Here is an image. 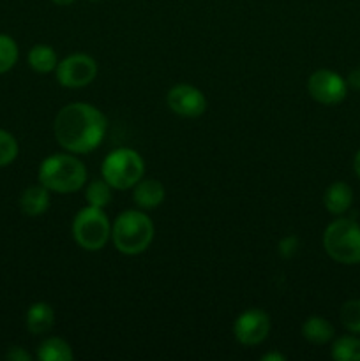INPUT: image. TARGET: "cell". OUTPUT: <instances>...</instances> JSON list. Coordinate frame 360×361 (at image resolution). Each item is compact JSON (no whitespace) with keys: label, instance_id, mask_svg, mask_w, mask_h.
<instances>
[{"label":"cell","instance_id":"25","mask_svg":"<svg viewBox=\"0 0 360 361\" xmlns=\"http://www.w3.org/2000/svg\"><path fill=\"white\" fill-rule=\"evenodd\" d=\"M346 85L353 90H360V67L349 71V74L346 76Z\"/></svg>","mask_w":360,"mask_h":361},{"label":"cell","instance_id":"4","mask_svg":"<svg viewBox=\"0 0 360 361\" xmlns=\"http://www.w3.org/2000/svg\"><path fill=\"white\" fill-rule=\"evenodd\" d=\"M323 249L330 259L341 264L360 263V224L353 219L339 217L323 233Z\"/></svg>","mask_w":360,"mask_h":361},{"label":"cell","instance_id":"14","mask_svg":"<svg viewBox=\"0 0 360 361\" xmlns=\"http://www.w3.org/2000/svg\"><path fill=\"white\" fill-rule=\"evenodd\" d=\"M49 190L44 185L37 183V185H30L21 192L20 197V208L25 215L28 217H39L44 214L49 208Z\"/></svg>","mask_w":360,"mask_h":361},{"label":"cell","instance_id":"17","mask_svg":"<svg viewBox=\"0 0 360 361\" xmlns=\"http://www.w3.org/2000/svg\"><path fill=\"white\" fill-rule=\"evenodd\" d=\"M28 66L32 67V71L39 74H48L53 73L56 69V53L52 46L48 44H35L32 46L30 51L27 55Z\"/></svg>","mask_w":360,"mask_h":361},{"label":"cell","instance_id":"6","mask_svg":"<svg viewBox=\"0 0 360 361\" xmlns=\"http://www.w3.org/2000/svg\"><path fill=\"white\" fill-rule=\"evenodd\" d=\"M73 238L78 245L88 252H97L104 249L112 238V222L104 208H95L87 204L73 219Z\"/></svg>","mask_w":360,"mask_h":361},{"label":"cell","instance_id":"5","mask_svg":"<svg viewBox=\"0 0 360 361\" xmlns=\"http://www.w3.org/2000/svg\"><path fill=\"white\" fill-rule=\"evenodd\" d=\"M143 157L133 148H116L102 161L101 176L113 190H129L143 178Z\"/></svg>","mask_w":360,"mask_h":361},{"label":"cell","instance_id":"28","mask_svg":"<svg viewBox=\"0 0 360 361\" xmlns=\"http://www.w3.org/2000/svg\"><path fill=\"white\" fill-rule=\"evenodd\" d=\"M53 4H56V6H71V4L74 2V0H52Z\"/></svg>","mask_w":360,"mask_h":361},{"label":"cell","instance_id":"23","mask_svg":"<svg viewBox=\"0 0 360 361\" xmlns=\"http://www.w3.org/2000/svg\"><path fill=\"white\" fill-rule=\"evenodd\" d=\"M300 249V240L299 236L295 235H288L284 236V238L279 242V254H281V257H284V259H292L293 256H296V252H299Z\"/></svg>","mask_w":360,"mask_h":361},{"label":"cell","instance_id":"19","mask_svg":"<svg viewBox=\"0 0 360 361\" xmlns=\"http://www.w3.org/2000/svg\"><path fill=\"white\" fill-rule=\"evenodd\" d=\"M112 190V185H109L104 178L92 180L87 185V189H85V200H87V204L95 208H106L113 200Z\"/></svg>","mask_w":360,"mask_h":361},{"label":"cell","instance_id":"2","mask_svg":"<svg viewBox=\"0 0 360 361\" xmlns=\"http://www.w3.org/2000/svg\"><path fill=\"white\" fill-rule=\"evenodd\" d=\"M41 185L49 192L73 194L85 185L88 178L87 168L74 154H53L41 162L37 171Z\"/></svg>","mask_w":360,"mask_h":361},{"label":"cell","instance_id":"20","mask_svg":"<svg viewBox=\"0 0 360 361\" xmlns=\"http://www.w3.org/2000/svg\"><path fill=\"white\" fill-rule=\"evenodd\" d=\"M20 49H18L16 41L11 35L0 34V74L9 73L18 62Z\"/></svg>","mask_w":360,"mask_h":361},{"label":"cell","instance_id":"27","mask_svg":"<svg viewBox=\"0 0 360 361\" xmlns=\"http://www.w3.org/2000/svg\"><path fill=\"white\" fill-rule=\"evenodd\" d=\"M353 169H355L356 176L360 178V150L355 154V159H353Z\"/></svg>","mask_w":360,"mask_h":361},{"label":"cell","instance_id":"1","mask_svg":"<svg viewBox=\"0 0 360 361\" xmlns=\"http://www.w3.org/2000/svg\"><path fill=\"white\" fill-rule=\"evenodd\" d=\"M106 130V115L88 102H71L64 106L53 122L56 143L74 155L94 152L104 140Z\"/></svg>","mask_w":360,"mask_h":361},{"label":"cell","instance_id":"10","mask_svg":"<svg viewBox=\"0 0 360 361\" xmlns=\"http://www.w3.org/2000/svg\"><path fill=\"white\" fill-rule=\"evenodd\" d=\"M166 104L175 115L184 118H198L207 111V97L200 88L180 83L169 88L166 94Z\"/></svg>","mask_w":360,"mask_h":361},{"label":"cell","instance_id":"26","mask_svg":"<svg viewBox=\"0 0 360 361\" xmlns=\"http://www.w3.org/2000/svg\"><path fill=\"white\" fill-rule=\"evenodd\" d=\"M263 361H284L286 356L281 355V353H268V355L261 356Z\"/></svg>","mask_w":360,"mask_h":361},{"label":"cell","instance_id":"21","mask_svg":"<svg viewBox=\"0 0 360 361\" xmlns=\"http://www.w3.org/2000/svg\"><path fill=\"white\" fill-rule=\"evenodd\" d=\"M339 319L349 334L360 335V300H348L342 303Z\"/></svg>","mask_w":360,"mask_h":361},{"label":"cell","instance_id":"16","mask_svg":"<svg viewBox=\"0 0 360 361\" xmlns=\"http://www.w3.org/2000/svg\"><path fill=\"white\" fill-rule=\"evenodd\" d=\"M37 358L41 361H73L74 353L69 342L60 337H48L39 344Z\"/></svg>","mask_w":360,"mask_h":361},{"label":"cell","instance_id":"3","mask_svg":"<svg viewBox=\"0 0 360 361\" xmlns=\"http://www.w3.org/2000/svg\"><path fill=\"white\" fill-rule=\"evenodd\" d=\"M155 228L143 210H126L112 222V242L124 256H138L150 247Z\"/></svg>","mask_w":360,"mask_h":361},{"label":"cell","instance_id":"29","mask_svg":"<svg viewBox=\"0 0 360 361\" xmlns=\"http://www.w3.org/2000/svg\"><path fill=\"white\" fill-rule=\"evenodd\" d=\"M88 2H99V0H88Z\"/></svg>","mask_w":360,"mask_h":361},{"label":"cell","instance_id":"13","mask_svg":"<svg viewBox=\"0 0 360 361\" xmlns=\"http://www.w3.org/2000/svg\"><path fill=\"white\" fill-rule=\"evenodd\" d=\"M323 204L328 214L344 215L353 204V189L346 182H334L325 189Z\"/></svg>","mask_w":360,"mask_h":361},{"label":"cell","instance_id":"11","mask_svg":"<svg viewBox=\"0 0 360 361\" xmlns=\"http://www.w3.org/2000/svg\"><path fill=\"white\" fill-rule=\"evenodd\" d=\"M133 201L140 210H155L166 197V189L157 178H141L133 187Z\"/></svg>","mask_w":360,"mask_h":361},{"label":"cell","instance_id":"24","mask_svg":"<svg viewBox=\"0 0 360 361\" xmlns=\"http://www.w3.org/2000/svg\"><path fill=\"white\" fill-rule=\"evenodd\" d=\"M6 360H9V361H30L32 356H30V353H27L23 348H20V345H13V348L7 351Z\"/></svg>","mask_w":360,"mask_h":361},{"label":"cell","instance_id":"8","mask_svg":"<svg viewBox=\"0 0 360 361\" xmlns=\"http://www.w3.org/2000/svg\"><path fill=\"white\" fill-rule=\"evenodd\" d=\"M307 92L316 102L325 106H335L344 101L348 94L346 80L330 69H318L307 80Z\"/></svg>","mask_w":360,"mask_h":361},{"label":"cell","instance_id":"18","mask_svg":"<svg viewBox=\"0 0 360 361\" xmlns=\"http://www.w3.org/2000/svg\"><path fill=\"white\" fill-rule=\"evenodd\" d=\"M330 356L335 361H360V338L342 335L332 342Z\"/></svg>","mask_w":360,"mask_h":361},{"label":"cell","instance_id":"9","mask_svg":"<svg viewBox=\"0 0 360 361\" xmlns=\"http://www.w3.org/2000/svg\"><path fill=\"white\" fill-rule=\"evenodd\" d=\"M270 316L261 309L244 310L233 323V335L242 345L261 344L270 334Z\"/></svg>","mask_w":360,"mask_h":361},{"label":"cell","instance_id":"12","mask_svg":"<svg viewBox=\"0 0 360 361\" xmlns=\"http://www.w3.org/2000/svg\"><path fill=\"white\" fill-rule=\"evenodd\" d=\"M25 324L32 335H46L55 324V310L46 302L32 303L25 314Z\"/></svg>","mask_w":360,"mask_h":361},{"label":"cell","instance_id":"15","mask_svg":"<svg viewBox=\"0 0 360 361\" xmlns=\"http://www.w3.org/2000/svg\"><path fill=\"white\" fill-rule=\"evenodd\" d=\"M302 337L314 345H325L335 337L330 321L321 316H311L302 324Z\"/></svg>","mask_w":360,"mask_h":361},{"label":"cell","instance_id":"22","mask_svg":"<svg viewBox=\"0 0 360 361\" xmlns=\"http://www.w3.org/2000/svg\"><path fill=\"white\" fill-rule=\"evenodd\" d=\"M18 152H20V147H18L16 137L7 130L0 129V168L13 164L14 159L18 157Z\"/></svg>","mask_w":360,"mask_h":361},{"label":"cell","instance_id":"7","mask_svg":"<svg viewBox=\"0 0 360 361\" xmlns=\"http://www.w3.org/2000/svg\"><path fill=\"white\" fill-rule=\"evenodd\" d=\"M97 62L87 53H73L56 63V80L66 88H83L97 78Z\"/></svg>","mask_w":360,"mask_h":361}]
</instances>
